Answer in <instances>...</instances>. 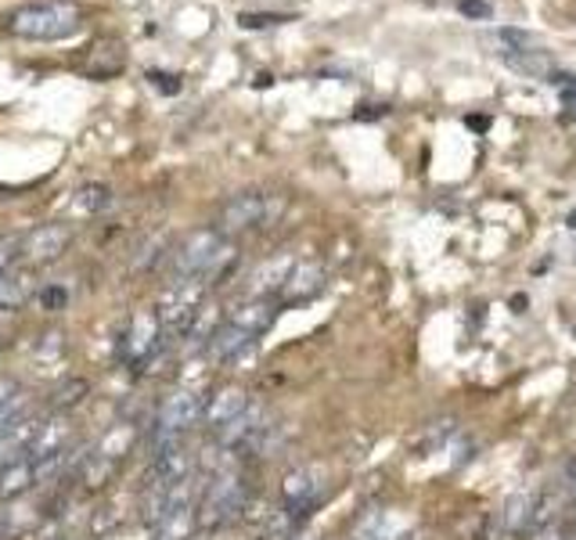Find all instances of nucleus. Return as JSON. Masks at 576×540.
Listing matches in <instances>:
<instances>
[{
  "label": "nucleus",
  "instance_id": "nucleus-3",
  "mask_svg": "<svg viewBox=\"0 0 576 540\" xmlns=\"http://www.w3.org/2000/svg\"><path fill=\"white\" fill-rule=\"evenodd\" d=\"M249 505V482L238 468H223V472L213 476V482L202 494L199 505V526L206 530H220V526L234 522Z\"/></svg>",
  "mask_w": 576,
  "mask_h": 540
},
{
  "label": "nucleus",
  "instance_id": "nucleus-19",
  "mask_svg": "<svg viewBox=\"0 0 576 540\" xmlns=\"http://www.w3.org/2000/svg\"><path fill=\"white\" fill-rule=\"evenodd\" d=\"M83 396H87V382L73 378V382H65V386L54 390V407L69 411V407H76V404L83 401Z\"/></svg>",
  "mask_w": 576,
  "mask_h": 540
},
{
  "label": "nucleus",
  "instance_id": "nucleus-8",
  "mask_svg": "<svg viewBox=\"0 0 576 540\" xmlns=\"http://www.w3.org/2000/svg\"><path fill=\"white\" fill-rule=\"evenodd\" d=\"M501 62L515 69L519 76H530V80H544V83H552V76L558 73L555 62H552V54H547L537 40L533 44H523V48H509V51H501Z\"/></svg>",
  "mask_w": 576,
  "mask_h": 540
},
{
  "label": "nucleus",
  "instance_id": "nucleus-23",
  "mask_svg": "<svg viewBox=\"0 0 576 540\" xmlns=\"http://www.w3.org/2000/svg\"><path fill=\"white\" fill-rule=\"evenodd\" d=\"M148 80L156 83V87H159L163 94H177V91H180V80L170 76V73H148Z\"/></svg>",
  "mask_w": 576,
  "mask_h": 540
},
{
  "label": "nucleus",
  "instance_id": "nucleus-13",
  "mask_svg": "<svg viewBox=\"0 0 576 540\" xmlns=\"http://www.w3.org/2000/svg\"><path fill=\"white\" fill-rule=\"evenodd\" d=\"M292 267H296L292 256H277V260H271V263H260L249 278V295H281Z\"/></svg>",
  "mask_w": 576,
  "mask_h": 540
},
{
  "label": "nucleus",
  "instance_id": "nucleus-17",
  "mask_svg": "<svg viewBox=\"0 0 576 540\" xmlns=\"http://www.w3.org/2000/svg\"><path fill=\"white\" fill-rule=\"evenodd\" d=\"M19 260H25V238H19V235L0 238V274H8Z\"/></svg>",
  "mask_w": 576,
  "mask_h": 540
},
{
  "label": "nucleus",
  "instance_id": "nucleus-14",
  "mask_svg": "<svg viewBox=\"0 0 576 540\" xmlns=\"http://www.w3.org/2000/svg\"><path fill=\"white\" fill-rule=\"evenodd\" d=\"M407 530H411V522H407L400 511H375L357 530L354 540H407Z\"/></svg>",
  "mask_w": 576,
  "mask_h": 540
},
{
  "label": "nucleus",
  "instance_id": "nucleus-18",
  "mask_svg": "<svg viewBox=\"0 0 576 540\" xmlns=\"http://www.w3.org/2000/svg\"><path fill=\"white\" fill-rule=\"evenodd\" d=\"M22 300H25V295L19 289V281L11 274H0V314H11V310H19Z\"/></svg>",
  "mask_w": 576,
  "mask_h": 540
},
{
  "label": "nucleus",
  "instance_id": "nucleus-7",
  "mask_svg": "<svg viewBox=\"0 0 576 540\" xmlns=\"http://www.w3.org/2000/svg\"><path fill=\"white\" fill-rule=\"evenodd\" d=\"M126 69V44L119 37H97L87 48V59H83V76L91 80H112Z\"/></svg>",
  "mask_w": 576,
  "mask_h": 540
},
{
  "label": "nucleus",
  "instance_id": "nucleus-16",
  "mask_svg": "<svg viewBox=\"0 0 576 540\" xmlns=\"http://www.w3.org/2000/svg\"><path fill=\"white\" fill-rule=\"evenodd\" d=\"M112 206V191L105 184H83L76 191V209L87 212V217H97V212H105Z\"/></svg>",
  "mask_w": 576,
  "mask_h": 540
},
{
  "label": "nucleus",
  "instance_id": "nucleus-11",
  "mask_svg": "<svg viewBox=\"0 0 576 540\" xmlns=\"http://www.w3.org/2000/svg\"><path fill=\"white\" fill-rule=\"evenodd\" d=\"M256 339L260 335H252L249 329H242V324H234V321H223L220 329H217V335L209 339V353H213V357L220 361V364H234L238 357H245V353L256 346Z\"/></svg>",
  "mask_w": 576,
  "mask_h": 540
},
{
  "label": "nucleus",
  "instance_id": "nucleus-4",
  "mask_svg": "<svg viewBox=\"0 0 576 540\" xmlns=\"http://www.w3.org/2000/svg\"><path fill=\"white\" fill-rule=\"evenodd\" d=\"M281 212V198L271 191H260V188H249V191H238L231 195L228 202L220 206L217 212V231L228 238V235H245V231H256V227L271 224Z\"/></svg>",
  "mask_w": 576,
  "mask_h": 540
},
{
  "label": "nucleus",
  "instance_id": "nucleus-6",
  "mask_svg": "<svg viewBox=\"0 0 576 540\" xmlns=\"http://www.w3.org/2000/svg\"><path fill=\"white\" fill-rule=\"evenodd\" d=\"M206 411V396L202 393H191V390H180L174 396H166V404L159 407V418H156V436H185L195 422L202 418Z\"/></svg>",
  "mask_w": 576,
  "mask_h": 540
},
{
  "label": "nucleus",
  "instance_id": "nucleus-22",
  "mask_svg": "<svg viewBox=\"0 0 576 540\" xmlns=\"http://www.w3.org/2000/svg\"><path fill=\"white\" fill-rule=\"evenodd\" d=\"M458 11L469 19H490V4L486 0H458Z\"/></svg>",
  "mask_w": 576,
  "mask_h": 540
},
{
  "label": "nucleus",
  "instance_id": "nucleus-9",
  "mask_svg": "<svg viewBox=\"0 0 576 540\" xmlns=\"http://www.w3.org/2000/svg\"><path fill=\"white\" fill-rule=\"evenodd\" d=\"M69 241H73V231H69L65 224H44V227H36V231L25 235V260H30V263H51V260H59V256L69 249Z\"/></svg>",
  "mask_w": 576,
  "mask_h": 540
},
{
  "label": "nucleus",
  "instance_id": "nucleus-5",
  "mask_svg": "<svg viewBox=\"0 0 576 540\" xmlns=\"http://www.w3.org/2000/svg\"><path fill=\"white\" fill-rule=\"evenodd\" d=\"M321 490H325V468L321 465H303L296 472L285 476V487H281V497H285V522L300 526L311 508L321 501Z\"/></svg>",
  "mask_w": 576,
  "mask_h": 540
},
{
  "label": "nucleus",
  "instance_id": "nucleus-15",
  "mask_svg": "<svg viewBox=\"0 0 576 540\" xmlns=\"http://www.w3.org/2000/svg\"><path fill=\"white\" fill-rule=\"evenodd\" d=\"M36 479H40V476H36V461H33V458L0 468V501H8V497L25 494Z\"/></svg>",
  "mask_w": 576,
  "mask_h": 540
},
{
  "label": "nucleus",
  "instance_id": "nucleus-2",
  "mask_svg": "<svg viewBox=\"0 0 576 540\" xmlns=\"http://www.w3.org/2000/svg\"><path fill=\"white\" fill-rule=\"evenodd\" d=\"M4 30L19 40H69L83 30V11L69 0L25 4L4 19Z\"/></svg>",
  "mask_w": 576,
  "mask_h": 540
},
{
  "label": "nucleus",
  "instance_id": "nucleus-24",
  "mask_svg": "<svg viewBox=\"0 0 576 540\" xmlns=\"http://www.w3.org/2000/svg\"><path fill=\"white\" fill-rule=\"evenodd\" d=\"M552 540H576V533H573V530H558Z\"/></svg>",
  "mask_w": 576,
  "mask_h": 540
},
{
  "label": "nucleus",
  "instance_id": "nucleus-10",
  "mask_svg": "<svg viewBox=\"0 0 576 540\" xmlns=\"http://www.w3.org/2000/svg\"><path fill=\"white\" fill-rule=\"evenodd\" d=\"M317 292H325V267H321L317 260H296V267H292V274H289L277 300L281 303H306V300H314Z\"/></svg>",
  "mask_w": 576,
  "mask_h": 540
},
{
  "label": "nucleus",
  "instance_id": "nucleus-21",
  "mask_svg": "<svg viewBox=\"0 0 576 540\" xmlns=\"http://www.w3.org/2000/svg\"><path fill=\"white\" fill-rule=\"evenodd\" d=\"M238 22L245 25V30H266V25H281V22H292V15H252V11H242V15H238Z\"/></svg>",
  "mask_w": 576,
  "mask_h": 540
},
{
  "label": "nucleus",
  "instance_id": "nucleus-20",
  "mask_svg": "<svg viewBox=\"0 0 576 540\" xmlns=\"http://www.w3.org/2000/svg\"><path fill=\"white\" fill-rule=\"evenodd\" d=\"M65 303H69V289L65 285H44L40 289V307L48 310V314H54V310H65Z\"/></svg>",
  "mask_w": 576,
  "mask_h": 540
},
{
  "label": "nucleus",
  "instance_id": "nucleus-12",
  "mask_svg": "<svg viewBox=\"0 0 576 540\" xmlns=\"http://www.w3.org/2000/svg\"><path fill=\"white\" fill-rule=\"evenodd\" d=\"M245 411H249V396H245L242 390L228 386V390H220L217 396H209V401H206L202 422H206L213 433H220L223 425H231L234 418H242Z\"/></svg>",
  "mask_w": 576,
  "mask_h": 540
},
{
  "label": "nucleus",
  "instance_id": "nucleus-1",
  "mask_svg": "<svg viewBox=\"0 0 576 540\" xmlns=\"http://www.w3.org/2000/svg\"><path fill=\"white\" fill-rule=\"evenodd\" d=\"M234 249L228 246L217 227H202V231L188 235L180 241V249L170 252V285L177 281H213L223 278V270L231 267Z\"/></svg>",
  "mask_w": 576,
  "mask_h": 540
}]
</instances>
